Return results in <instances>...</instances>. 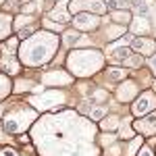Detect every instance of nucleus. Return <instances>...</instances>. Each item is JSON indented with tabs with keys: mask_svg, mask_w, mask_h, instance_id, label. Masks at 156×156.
I'll return each mask as SVG.
<instances>
[{
	"mask_svg": "<svg viewBox=\"0 0 156 156\" xmlns=\"http://www.w3.org/2000/svg\"><path fill=\"white\" fill-rule=\"evenodd\" d=\"M119 123H121V117H119V115H106V117H104V121L100 123V127H102L106 133L108 131H117Z\"/></svg>",
	"mask_w": 156,
	"mask_h": 156,
	"instance_id": "nucleus-24",
	"label": "nucleus"
},
{
	"mask_svg": "<svg viewBox=\"0 0 156 156\" xmlns=\"http://www.w3.org/2000/svg\"><path fill=\"white\" fill-rule=\"evenodd\" d=\"M131 46V52H135V54H140V56H152V54H156V40L154 37H148V36H135L131 37V42H129Z\"/></svg>",
	"mask_w": 156,
	"mask_h": 156,
	"instance_id": "nucleus-11",
	"label": "nucleus"
},
{
	"mask_svg": "<svg viewBox=\"0 0 156 156\" xmlns=\"http://www.w3.org/2000/svg\"><path fill=\"white\" fill-rule=\"evenodd\" d=\"M67 94L60 92V90H50V92H44L42 96H34L27 100V104L36 110H52V112H58L60 104L65 102Z\"/></svg>",
	"mask_w": 156,
	"mask_h": 156,
	"instance_id": "nucleus-5",
	"label": "nucleus"
},
{
	"mask_svg": "<svg viewBox=\"0 0 156 156\" xmlns=\"http://www.w3.org/2000/svg\"><path fill=\"white\" fill-rule=\"evenodd\" d=\"M129 27H131V31L135 34V31H140L142 36H146V34H150V19L148 17H142V15H137V17H133L131 23H129Z\"/></svg>",
	"mask_w": 156,
	"mask_h": 156,
	"instance_id": "nucleus-19",
	"label": "nucleus"
},
{
	"mask_svg": "<svg viewBox=\"0 0 156 156\" xmlns=\"http://www.w3.org/2000/svg\"><path fill=\"white\" fill-rule=\"evenodd\" d=\"M34 142L40 156H98L96 125L75 110L52 112L34 125Z\"/></svg>",
	"mask_w": 156,
	"mask_h": 156,
	"instance_id": "nucleus-1",
	"label": "nucleus"
},
{
	"mask_svg": "<svg viewBox=\"0 0 156 156\" xmlns=\"http://www.w3.org/2000/svg\"><path fill=\"white\" fill-rule=\"evenodd\" d=\"M90 121L92 123H98V121H102L106 117V106H96V108H90Z\"/></svg>",
	"mask_w": 156,
	"mask_h": 156,
	"instance_id": "nucleus-27",
	"label": "nucleus"
},
{
	"mask_svg": "<svg viewBox=\"0 0 156 156\" xmlns=\"http://www.w3.org/2000/svg\"><path fill=\"white\" fill-rule=\"evenodd\" d=\"M58 48H60L58 34H52V31H46V29H37L34 36H29L27 40L21 42V46L17 50V58L27 69H37V67L48 65L50 60L54 58Z\"/></svg>",
	"mask_w": 156,
	"mask_h": 156,
	"instance_id": "nucleus-2",
	"label": "nucleus"
},
{
	"mask_svg": "<svg viewBox=\"0 0 156 156\" xmlns=\"http://www.w3.org/2000/svg\"><path fill=\"white\" fill-rule=\"evenodd\" d=\"M117 137H121L123 142H127V140H131L133 135H135V131H133L131 127V117H121V123L119 127H117Z\"/></svg>",
	"mask_w": 156,
	"mask_h": 156,
	"instance_id": "nucleus-17",
	"label": "nucleus"
},
{
	"mask_svg": "<svg viewBox=\"0 0 156 156\" xmlns=\"http://www.w3.org/2000/svg\"><path fill=\"white\" fill-rule=\"evenodd\" d=\"M79 37H81V34L77 29H67L62 34V37H60V46L62 48H75V44H77Z\"/></svg>",
	"mask_w": 156,
	"mask_h": 156,
	"instance_id": "nucleus-21",
	"label": "nucleus"
},
{
	"mask_svg": "<svg viewBox=\"0 0 156 156\" xmlns=\"http://www.w3.org/2000/svg\"><path fill=\"white\" fill-rule=\"evenodd\" d=\"M42 23H44V25H46V27H48V29H46V31H50V29H52V31H62V29H65V25L56 23V21H54V23H52V21H50V19H46V17H44V19H42Z\"/></svg>",
	"mask_w": 156,
	"mask_h": 156,
	"instance_id": "nucleus-28",
	"label": "nucleus"
},
{
	"mask_svg": "<svg viewBox=\"0 0 156 156\" xmlns=\"http://www.w3.org/2000/svg\"><path fill=\"white\" fill-rule=\"evenodd\" d=\"M0 69L4 71V75H21V62L17 56H6L4 54V58L0 60Z\"/></svg>",
	"mask_w": 156,
	"mask_h": 156,
	"instance_id": "nucleus-14",
	"label": "nucleus"
},
{
	"mask_svg": "<svg viewBox=\"0 0 156 156\" xmlns=\"http://www.w3.org/2000/svg\"><path fill=\"white\" fill-rule=\"evenodd\" d=\"M9 36H12V15L2 11L0 12V42H4Z\"/></svg>",
	"mask_w": 156,
	"mask_h": 156,
	"instance_id": "nucleus-16",
	"label": "nucleus"
},
{
	"mask_svg": "<svg viewBox=\"0 0 156 156\" xmlns=\"http://www.w3.org/2000/svg\"><path fill=\"white\" fill-rule=\"evenodd\" d=\"M4 142H11V135H6L2 131V127H0V144H4Z\"/></svg>",
	"mask_w": 156,
	"mask_h": 156,
	"instance_id": "nucleus-32",
	"label": "nucleus"
},
{
	"mask_svg": "<svg viewBox=\"0 0 156 156\" xmlns=\"http://www.w3.org/2000/svg\"><path fill=\"white\" fill-rule=\"evenodd\" d=\"M11 92H12V83H11V79H9V75L0 73V100H4Z\"/></svg>",
	"mask_w": 156,
	"mask_h": 156,
	"instance_id": "nucleus-25",
	"label": "nucleus"
},
{
	"mask_svg": "<svg viewBox=\"0 0 156 156\" xmlns=\"http://www.w3.org/2000/svg\"><path fill=\"white\" fill-rule=\"evenodd\" d=\"M129 54H131V48H129V46H121V42L117 46H110L108 52H106L108 60H112V62H123Z\"/></svg>",
	"mask_w": 156,
	"mask_h": 156,
	"instance_id": "nucleus-15",
	"label": "nucleus"
},
{
	"mask_svg": "<svg viewBox=\"0 0 156 156\" xmlns=\"http://www.w3.org/2000/svg\"><path fill=\"white\" fill-rule=\"evenodd\" d=\"M131 19H133V12L129 9H119V11L110 12V21L117 23V25H123V27H129Z\"/></svg>",
	"mask_w": 156,
	"mask_h": 156,
	"instance_id": "nucleus-18",
	"label": "nucleus"
},
{
	"mask_svg": "<svg viewBox=\"0 0 156 156\" xmlns=\"http://www.w3.org/2000/svg\"><path fill=\"white\" fill-rule=\"evenodd\" d=\"M142 144H144V137H142V135H137V137L133 135L131 140H127V148H125L121 154L123 156H135V152L142 148Z\"/></svg>",
	"mask_w": 156,
	"mask_h": 156,
	"instance_id": "nucleus-23",
	"label": "nucleus"
},
{
	"mask_svg": "<svg viewBox=\"0 0 156 156\" xmlns=\"http://www.w3.org/2000/svg\"><path fill=\"white\" fill-rule=\"evenodd\" d=\"M0 156H23L19 150H15L11 146H4V148H0Z\"/></svg>",
	"mask_w": 156,
	"mask_h": 156,
	"instance_id": "nucleus-29",
	"label": "nucleus"
},
{
	"mask_svg": "<svg viewBox=\"0 0 156 156\" xmlns=\"http://www.w3.org/2000/svg\"><path fill=\"white\" fill-rule=\"evenodd\" d=\"M106 56L98 48H71L67 54L65 67L73 77H94L104 69Z\"/></svg>",
	"mask_w": 156,
	"mask_h": 156,
	"instance_id": "nucleus-3",
	"label": "nucleus"
},
{
	"mask_svg": "<svg viewBox=\"0 0 156 156\" xmlns=\"http://www.w3.org/2000/svg\"><path fill=\"white\" fill-rule=\"evenodd\" d=\"M127 77V69L125 67H108L104 69V79H108L110 83H121V79Z\"/></svg>",
	"mask_w": 156,
	"mask_h": 156,
	"instance_id": "nucleus-20",
	"label": "nucleus"
},
{
	"mask_svg": "<svg viewBox=\"0 0 156 156\" xmlns=\"http://www.w3.org/2000/svg\"><path fill=\"white\" fill-rule=\"evenodd\" d=\"M148 67H150V71L154 73V77H156V54L148 56Z\"/></svg>",
	"mask_w": 156,
	"mask_h": 156,
	"instance_id": "nucleus-31",
	"label": "nucleus"
},
{
	"mask_svg": "<svg viewBox=\"0 0 156 156\" xmlns=\"http://www.w3.org/2000/svg\"><path fill=\"white\" fill-rule=\"evenodd\" d=\"M42 83L46 87H62V85L73 83V75L69 71H62V69H50V71H44Z\"/></svg>",
	"mask_w": 156,
	"mask_h": 156,
	"instance_id": "nucleus-7",
	"label": "nucleus"
},
{
	"mask_svg": "<svg viewBox=\"0 0 156 156\" xmlns=\"http://www.w3.org/2000/svg\"><path fill=\"white\" fill-rule=\"evenodd\" d=\"M17 50H19V37L17 36H9L2 42V52L6 56H17Z\"/></svg>",
	"mask_w": 156,
	"mask_h": 156,
	"instance_id": "nucleus-22",
	"label": "nucleus"
},
{
	"mask_svg": "<svg viewBox=\"0 0 156 156\" xmlns=\"http://www.w3.org/2000/svg\"><path fill=\"white\" fill-rule=\"evenodd\" d=\"M137 156H156L154 150L150 148V146H142L140 150H137Z\"/></svg>",
	"mask_w": 156,
	"mask_h": 156,
	"instance_id": "nucleus-30",
	"label": "nucleus"
},
{
	"mask_svg": "<svg viewBox=\"0 0 156 156\" xmlns=\"http://www.w3.org/2000/svg\"><path fill=\"white\" fill-rule=\"evenodd\" d=\"M69 11L77 12H94V15H102L106 11V2L104 0H69Z\"/></svg>",
	"mask_w": 156,
	"mask_h": 156,
	"instance_id": "nucleus-10",
	"label": "nucleus"
},
{
	"mask_svg": "<svg viewBox=\"0 0 156 156\" xmlns=\"http://www.w3.org/2000/svg\"><path fill=\"white\" fill-rule=\"evenodd\" d=\"M46 19L56 21L60 25H67L71 21V12H69V0H56V4L46 12Z\"/></svg>",
	"mask_w": 156,
	"mask_h": 156,
	"instance_id": "nucleus-12",
	"label": "nucleus"
},
{
	"mask_svg": "<svg viewBox=\"0 0 156 156\" xmlns=\"http://www.w3.org/2000/svg\"><path fill=\"white\" fill-rule=\"evenodd\" d=\"M37 119V110L36 108H31L29 104H23V106H15L4 117V121H2V131L6 133V135H19V133H23L34 121Z\"/></svg>",
	"mask_w": 156,
	"mask_h": 156,
	"instance_id": "nucleus-4",
	"label": "nucleus"
},
{
	"mask_svg": "<svg viewBox=\"0 0 156 156\" xmlns=\"http://www.w3.org/2000/svg\"><path fill=\"white\" fill-rule=\"evenodd\" d=\"M137 94H140V87H137V83H133V81H123L117 87V98H119V102H123V104H131Z\"/></svg>",
	"mask_w": 156,
	"mask_h": 156,
	"instance_id": "nucleus-13",
	"label": "nucleus"
},
{
	"mask_svg": "<svg viewBox=\"0 0 156 156\" xmlns=\"http://www.w3.org/2000/svg\"><path fill=\"white\" fill-rule=\"evenodd\" d=\"M156 110V94L152 90H146L140 96H135V100L131 102V117H146L148 112Z\"/></svg>",
	"mask_w": 156,
	"mask_h": 156,
	"instance_id": "nucleus-6",
	"label": "nucleus"
},
{
	"mask_svg": "<svg viewBox=\"0 0 156 156\" xmlns=\"http://www.w3.org/2000/svg\"><path fill=\"white\" fill-rule=\"evenodd\" d=\"M102 25V19L100 15H94V12H77L73 17V27L77 31H94Z\"/></svg>",
	"mask_w": 156,
	"mask_h": 156,
	"instance_id": "nucleus-8",
	"label": "nucleus"
},
{
	"mask_svg": "<svg viewBox=\"0 0 156 156\" xmlns=\"http://www.w3.org/2000/svg\"><path fill=\"white\" fill-rule=\"evenodd\" d=\"M142 62H144V56H140V54H135V52H131L127 58L123 60V65H125V67H129V69H135V67L140 69V67H142Z\"/></svg>",
	"mask_w": 156,
	"mask_h": 156,
	"instance_id": "nucleus-26",
	"label": "nucleus"
},
{
	"mask_svg": "<svg viewBox=\"0 0 156 156\" xmlns=\"http://www.w3.org/2000/svg\"><path fill=\"white\" fill-rule=\"evenodd\" d=\"M4 2H6V0H0V4H4Z\"/></svg>",
	"mask_w": 156,
	"mask_h": 156,
	"instance_id": "nucleus-35",
	"label": "nucleus"
},
{
	"mask_svg": "<svg viewBox=\"0 0 156 156\" xmlns=\"http://www.w3.org/2000/svg\"><path fill=\"white\" fill-rule=\"evenodd\" d=\"M2 115H4V106L0 104V117H2Z\"/></svg>",
	"mask_w": 156,
	"mask_h": 156,
	"instance_id": "nucleus-34",
	"label": "nucleus"
},
{
	"mask_svg": "<svg viewBox=\"0 0 156 156\" xmlns=\"http://www.w3.org/2000/svg\"><path fill=\"white\" fill-rule=\"evenodd\" d=\"M131 127H133V131L140 133L142 137L156 135V110L148 112V117H140V119L131 121Z\"/></svg>",
	"mask_w": 156,
	"mask_h": 156,
	"instance_id": "nucleus-9",
	"label": "nucleus"
},
{
	"mask_svg": "<svg viewBox=\"0 0 156 156\" xmlns=\"http://www.w3.org/2000/svg\"><path fill=\"white\" fill-rule=\"evenodd\" d=\"M19 144H29V137H27V135H21V137H19Z\"/></svg>",
	"mask_w": 156,
	"mask_h": 156,
	"instance_id": "nucleus-33",
	"label": "nucleus"
}]
</instances>
